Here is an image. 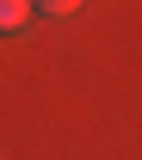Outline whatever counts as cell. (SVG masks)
I'll return each mask as SVG.
<instances>
[{"label": "cell", "instance_id": "cell-2", "mask_svg": "<svg viewBox=\"0 0 142 160\" xmlns=\"http://www.w3.org/2000/svg\"><path fill=\"white\" fill-rule=\"evenodd\" d=\"M31 6H37V19H62V12H74L81 0H31Z\"/></svg>", "mask_w": 142, "mask_h": 160}, {"label": "cell", "instance_id": "cell-1", "mask_svg": "<svg viewBox=\"0 0 142 160\" xmlns=\"http://www.w3.org/2000/svg\"><path fill=\"white\" fill-rule=\"evenodd\" d=\"M31 19H37V6H31V0H0V37H25Z\"/></svg>", "mask_w": 142, "mask_h": 160}]
</instances>
